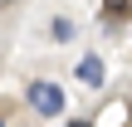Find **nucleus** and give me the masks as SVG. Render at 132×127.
<instances>
[{
    "label": "nucleus",
    "mask_w": 132,
    "mask_h": 127,
    "mask_svg": "<svg viewBox=\"0 0 132 127\" xmlns=\"http://www.w3.org/2000/svg\"><path fill=\"white\" fill-rule=\"evenodd\" d=\"M29 108L39 117H64V88L49 83V78H34L29 83Z\"/></svg>",
    "instance_id": "nucleus-1"
},
{
    "label": "nucleus",
    "mask_w": 132,
    "mask_h": 127,
    "mask_svg": "<svg viewBox=\"0 0 132 127\" xmlns=\"http://www.w3.org/2000/svg\"><path fill=\"white\" fill-rule=\"evenodd\" d=\"M78 78L98 88V83H103V59H98V54H88V59H78Z\"/></svg>",
    "instance_id": "nucleus-2"
},
{
    "label": "nucleus",
    "mask_w": 132,
    "mask_h": 127,
    "mask_svg": "<svg viewBox=\"0 0 132 127\" xmlns=\"http://www.w3.org/2000/svg\"><path fill=\"white\" fill-rule=\"evenodd\" d=\"M54 39H73V24L69 20H54Z\"/></svg>",
    "instance_id": "nucleus-3"
},
{
    "label": "nucleus",
    "mask_w": 132,
    "mask_h": 127,
    "mask_svg": "<svg viewBox=\"0 0 132 127\" xmlns=\"http://www.w3.org/2000/svg\"><path fill=\"white\" fill-rule=\"evenodd\" d=\"M103 5H108L113 15H127V5H132V0H103Z\"/></svg>",
    "instance_id": "nucleus-4"
},
{
    "label": "nucleus",
    "mask_w": 132,
    "mask_h": 127,
    "mask_svg": "<svg viewBox=\"0 0 132 127\" xmlns=\"http://www.w3.org/2000/svg\"><path fill=\"white\" fill-rule=\"evenodd\" d=\"M5 5H15V0H0V10H5Z\"/></svg>",
    "instance_id": "nucleus-5"
}]
</instances>
